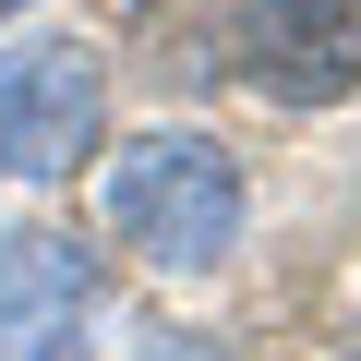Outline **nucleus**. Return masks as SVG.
<instances>
[{"instance_id":"f257e3e1","label":"nucleus","mask_w":361,"mask_h":361,"mask_svg":"<svg viewBox=\"0 0 361 361\" xmlns=\"http://www.w3.org/2000/svg\"><path fill=\"white\" fill-rule=\"evenodd\" d=\"M109 229L157 277H217L241 253V157L205 133H145L109 157Z\"/></svg>"},{"instance_id":"f03ea898","label":"nucleus","mask_w":361,"mask_h":361,"mask_svg":"<svg viewBox=\"0 0 361 361\" xmlns=\"http://www.w3.org/2000/svg\"><path fill=\"white\" fill-rule=\"evenodd\" d=\"M97 109H109V73L85 37H37L0 61V180H61L85 145H97Z\"/></svg>"},{"instance_id":"7ed1b4c3","label":"nucleus","mask_w":361,"mask_h":361,"mask_svg":"<svg viewBox=\"0 0 361 361\" xmlns=\"http://www.w3.org/2000/svg\"><path fill=\"white\" fill-rule=\"evenodd\" d=\"M241 85L265 109L361 97V0H253L241 13Z\"/></svg>"},{"instance_id":"20e7f679","label":"nucleus","mask_w":361,"mask_h":361,"mask_svg":"<svg viewBox=\"0 0 361 361\" xmlns=\"http://www.w3.org/2000/svg\"><path fill=\"white\" fill-rule=\"evenodd\" d=\"M97 325V253L73 229H13L0 241V361H73Z\"/></svg>"},{"instance_id":"39448f33","label":"nucleus","mask_w":361,"mask_h":361,"mask_svg":"<svg viewBox=\"0 0 361 361\" xmlns=\"http://www.w3.org/2000/svg\"><path fill=\"white\" fill-rule=\"evenodd\" d=\"M13 13H25V0H0V25H13Z\"/></svg>"}]
</instances>
